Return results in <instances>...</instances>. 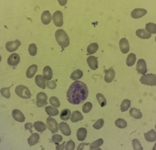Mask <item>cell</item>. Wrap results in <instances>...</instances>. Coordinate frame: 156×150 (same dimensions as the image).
Segmentation results:
<instances>
[{"label":"cell","instance_id":"836d02e7","mask_svg":"<svg viewBox=\"0 0 156 150\" xmlns=\"http://www.w3.org/2000/svg\"><path fill=\"white\" fill-rule=\"evenodd\" d=\"M130 104H131V102H130V99H124L123 101L122 102L120 106V110L122 112H125L128 110V109L130 107Z\"/></svg>","mask_w":156,"mask_h":150},{"label":"cell","instance_id":"681fc988","mask_svg":"<svg viewBox=\"0 0 156 150\" xmlns=\"http://www.w3.org/2000/svg\"><path fill=\"white\" fill-rule=\"evenodd\" d=\"M90 145V143H81V144L79 145V146L77 147V149L78 150H82L83 149L84 147L85 146V145Z\"/></svg>","mask_w":156,"mask_h":150},{"label":"cell","instance_id":"d4e9b609","mask_svg":"<svg viewBox=\"0 0 156 150\" xmlns=\"http://www.w3.org/2000/svg\"><path fill=\"white\" fill-rule=\"evenodd\" d=\"M34 128L37 130V131H39V132H41V133L43 132V131H45L48 128L47 124H45V123H43L42 121L34 122Z\"/></svg>","mask_w":156,"mask_h":150},{"label":"cell","instance_id":"bcb514c9","mask_svg":"<svg viewBox=\"0 0 156 150\" xmlns=\"http://www.w3.org/2000/svg\"><path fill=\"white\" fill-rule=\"evenodd\" d=\"M46 86L50 90H54V89L56 88V83L55 81H47L46 83Z\"/></svg>","mask_w":156,"mask_h":150},{"label":"cell","instance_id":"9c48e42d","mask_svg":"<svg viewBox=\"0 0 156 150\" xmlns=\"http://www.w3.org/2000/svg\"><path fill=\"white\" fill-rule=\"evenodd\" d=\"M20 60H21V58H20L19 54H17V53H13L8 58L7 63L9 66H12V67H16L17 65L19 64Z\"/></svg>","mask_w":156,"mask_h":150},{"label":"cell","instance_id":"83f0119b","mask_svg":"<svg viewBox=\"0 0 156 150\" xmlns=\"http://www.w3.org/2000/svg\"><path fill=\"white\" fill-rule=\"evenodd\" d=\"M45 112L47 113V115H49V116H57L59 113L56 107H53L52 106H47L45 107Z\"/></svg>","mask_w":156,"mask_h":150},{"label":"cell","instance_id":"ba28073f","mask_svg":"<svg viewBox=\"0 0 156 150\" xmlns=\"http://www.w3.org/2000/svg\"><path fill=\"white\" fill-rule=\"evenodd\" d=\"M21 44V43L19 40H16L13 41H8L6 44V49L9 52H13V51H17Z\"/></svg>","mask_w":156,"mask_h":150},{"label":"cell","instance_id":"f35d334b","mask_svg":"<svg viewBox=\"0 0 156 150\" xmlns=\"http://www.w3.org/2000/svg\"><path fill=\"white\" fill-rule=\"evenodd\" d=\"M49 103H51L53 107H56V108L59 107H60V102H59V99L56 96H52L49 99Z\"/></svg>","mask_w":156,"mask_h":150},{"label":"cell","instance_id":"7c38bea8","mask_svg":"<svg viewBox=\"0 0 156 150\" xmlns=\"http://www.w3.org/2000/svg\"><path fill=\"white\" fill-rule=\"evenodd\" d=\"M59 128L61 132H62L64 135H66V136H70V135H71V130H70V126H69V124H68L67 123H66V122H60L59 124Z\"/></svg>","mask_w":156,"mask_h":150},{"label":"cell","instance_id":"484cf974","mask_svg":"<svg viewBox=\"0 0 156 150\" xmlns=\"http://www.w3.org/2000/svg\"><path fill=\"white\" fill-rule=\"evenodd\" d=\"M77 137L79 141H84L87 137V129L85 128H80L77 131Z\"/></svg>","mask_w":156,"mask_h":150},{"label":"cell","instance_id":"e0dca14e","mask_svg":"<svg viewBox=\"0 0 156 150\" xmlns=\"http://www.w3.org/2000/svg\"><path fill=\"white\" fill-rule=\"evenodd\" d=\"M41 19H42V22L43 23V24L48 25L50 23V22L53 20V17H52L51 13H49V11L48 10H45L43 13H42V17H41Z\"/></svg>","mask_w":156,"mask_h":150},{"label":"cell","instance_id":"9a60e30c","mask_svg":"<svg viewBox=\"0 0 156 150\" xmlns=\"http://www.w3.org/2000/svg\"><path fill=\"white\" fill-rule=\"evenodd\" d=\"M147 14V10L145 9H135L131 12V17L134 19H138L144 17Z\"/></svg>","mask_w":156,"mask_h":150},{"label":"cell","instance_id":"c3c4849f","mask_svg":"<svg viewBox=\"0 0 156 150\" xmlns=\"http://www.w3.org/2000/svg\"><path fill=\"white\" fill-rule=\"evenodd\" d=\"M65 144H66V142L62 143V144L60 145H56V150H63L64 148H65Z\"/></svg>","mask_w":156,"mask_h":150},{"label":"cell","instance_id":"d6a6232c","mask_svg":"<svg viewBox=\"0 0 156 150\" xmlns=\"http://www.w3.org/2000/svg\"><path fill=\"white\" fill-rule=\"evenodd\" d=\"M98 44L97 43H92L88 45V47L87 48V51L89 54H93L98 51Z\"/></svg>","mask_w":156,"mask_h":150},{"label":"cell","instance_id":"7402d4cb","mask_svg":"<svg viewBox=\"0 0 156 150\" xmlns=\"http://www.w3.org/2000/svg\"><path fill=\"white\" fill-rule=\"evenodd\" d=\"M145 139L148 142H153L156 141V132L154 129H151V131H148L147 133H145Z\"/></svg>","mask_w":156,"mask_h":150},{"label":"cell","instance_id":"74e56055","mask_svg":"<svg viewBox=\"0 0 156 150\" xmlns=\"http://www.w3.org/2000/svg\"><path fill=\"white\" fill-rule=\"evenodd\" d=\"M1 94L6 99H10L11 94H10V87H5L1 89Z\"/></svg>","mask_w":156,"mask_h":150},{"label":"cell","instance_id":"6da1fadb","mask_svg":"<svg viewBox=\"0 0 156 150\" xmlns=\"http://www.w3.org/2000/svg\"><path fill=\"white\" fill-rule=\"evenodd\" d=\"M88 88L86 84L77 80L70 85L66 93V98L69 103L73 105H78L83 103L88 96Z\"/></svg>","mask_w":156,"mask_h":150},{"label":"cell","instance_id":"3957f363","mask_svg":"<svg viewBox=\"0 0 156 150\" xmlns=\"http://www.w3.org/2000/svg\"><path fill=\"white\" fill-rule=\"evenodd\" d=\"M15 93L17 96L23 99H30L31 97L30 91L27 86L24 85H19L15 88Z\"/></svg>","mask_w":156,"mask_h":150},{"label":"cell","instance_id":"b9f144b4","mask_svg":"<svg viewBox=\"0 0 156 150\" xmlns=\"http://www.w3.org/2000/svg\"><path fill=\"white\" fill-rule=\"evenodd\" d=\"M91 109H92V103L91 102H87L82 107V111H83L84 113L87 114V113L90 112L91 111Z\"/></svg>","mask_w":156,"mask_h":150},{"label":"cell","instance_id":"8fae6325","mask_svg":"<svg viewBox=\"0 0 156 150\" xmlns=\"http://www.w3.org/2000/svg\"><path fill=\"white\" fill-rule=\"evenodd\" d=\"M87 62H88L89 67L91 68V69H92V70L98 69V58H97V57L91 55L90 57H88V58H87Z\"/></svg>","mask_w":156,"mask_h":150},{"label":"cell","instance_id":"1f68e13d","mask_svg":"<svg viewBox=\"0 0 156 150\" xmlns=\"http://www.w3.org/2000/svg\"><path fill=\"white\" fill-rule=\"evenodd\" d=\"M136 59H137V56H136L135 54L131 53V54H129L127 58H126V65H127V66H134V63L136 62Z\"/></svg>","mask_w":156,"mask_h":150},{"label":"cell","instance_id":"8d00e7d4","mask_svg":"<svg viewBox=\"0 0 156 150\" xmlns=\"http://www.w3.org/2000/svg\"><path fill=\"white\" fill-rule=\"evenodd\" d=\"M115 124H116V126L119 128H126V126H127V122H126L124 119L119 118V119H117V120L116 121Z\"/></svg>","mask_w":156,"mask_h":150},{"label":"cell","instance_id":"5bb4252c","mask_svg":"<svg viewBox=\"0 0 156 150\" xmlns=\"http://www.w3.org/2000/svg\"><path fill=\"white\" fill-rule=\"evenodd\" d=\"M12 116L14 120L18 122H24L25 121V117L24 114L17 109H15L12 111Z\"/></svg>","mask_w":156,"mask_h":150},{"label":"cell","instance_id":"ee69618b","mask_svg":"<svg viewBox=\"0 0 156 150\" xmlns=\"http://www.w3.org/2000/svg\"><path fill=\"white\" fill-rule=\"evenodd\" d=\"M52 141H53L55 144L58 145L59 143L61 142L62 141V137L59 135H54L53 137H52Z\"/></svg>","mask_w":156,"mask_h":150},{"label":"cell","instance_id":"7bdbcfd3","mask_svg":"<svg viewBox=\"0 0 156 150\" xmlns=\"http://www.w3.org/2000/svg\"><path fill=\"white\" fill-rule=\"evenodd\" d=\"M103 125H104V120L101 118V119H98V120L94 123L93 127H94V128H95V129L99 130L103 127Z\"/></svg>","mask_w":156,"mask_h":150},{"label":"cell","instance_id":"4fadbf2b","mask_svg":"<svg viewBox=\"0 0 156 150\" xmlns=\"http://www.w3.org/2000/svg\"><path fill=\"white\" fill-rule=\"evenodd\" d=\"M119 48L123 54H126L130 51V44H129V41L126 38H122L119 41Z\"/></svg>","mask_w":156,"mask_h":150},{"label":"cell","instance_id":"d6986e66","mask_svg":"<svg viewBox=\"0 0 156 150\" xmlns=\"http://www.w3.org/2000/svg\"><path fill=\"white\" fill-rule=\"evenodd\" d=\"M83 119H84V116L82 115V114H81L79 111H74L71 114L70 121H71V122H73V123H75V122L82 121Z\"/></svg>","mask_w":156,"mask_h":150},{"label":"cell","instance_id":"ffe728a7","mask_svg":"<svg viewBox=\"0 0 156 150\" xmlns=\"http://www.w3.org/2000/svg\"><path fill=\"white\" fill-rule=\"evenodd\" d=\"M38 71V66L37 65H31L30 67L27 69L26 72V76L28 78V79H31L34 76L35 73Z\"/></svg>","mask_w":156,"mask_h":150},{"label":"cell","instance_id":"603a6c76","mask_svg":"<svg viewBox=\"0 0 156 150\" xmlns=\"http://www.w3.org/2000/svg\"><path fill=\"white\" fill-rule=\"evenodd\" d=\"M136 35L141 39H149L151 37V34L147 32L145 29H139L136 31Z\"/></svg>","mask_w":156,"mask_h":150},{"label":"cell","instance_id":"7a4b0ae2","mask_svg":"<svg viewBox=\"0 0 156 150\" xmlns=\"http://www.w3.org/2000/svg\"><path fill=\"white\" fill-rule=\"evenodd\" d=\"M55 37H56V39L58 44L60 47H62V48L68 47L69 44H70V38H69V36L67 35L66 31L62 30V29L57 30L56 31V34H55Z\"/></svg>","mask_w":156,"mask_h":150},{"label":"cell","instance_id":"f546056e","mask_svg":"<svg viewBox=\"0 0 156 150\" xmlns=\"http://www.w3.org/2000/svg\"><path fill=\"white\" fill-rule=\"evenodd\" d=\"M82 76H83V72L81 71V69H77L72 72L71 75H70V79L74 81H77L81 79Z\"/></svg>","mask_w":156,"mask_h":150},{"label":"cell","instance_id":"f6af8a7d","mask_svg":"<svg viewBox=\"0 0 156 150\" xmlns=\"http://www.w3.org/2000/svg\"><path fill=\"white\" fill-rule=\"evenodd\" d=\"M75 148V143L72 140L68 141L66 144V150H73Z\"/></svg>","mask_w":156,"mask_h":150},{"label":"cell","instance_id":"5b68a950","mask_svg":"<svg viewBox=\"0 0 156 150\" xmlns=\"http://www.w3.org/2000/svg\"><path fill=\"white\" fill-rule=\"evenodd\" d=\"M47 99L48 96L47 95L43 92L38 93L36 96V105L38 107H42L44 106L47 105Z\"/></svg>","mask_w":156,"mask_h":150},{"label":"cell","instance_id":"d590c367","mask_svg":"<svg viewBox=\"0 0 156 150\" xmlns=\"http://www.w3.org/2000/svg\"><path fill=\"white\" fill-rule=\"evenodd\" d=\"M96 98H97V99H98V103H99L101 107H103L106 106V104H107V100H106L105 97L102 95V93L97 94V95H96Z\"/></svg>","mask_w":156,"mask_h":150},{"label":"cell","instance_id":"f1b7e54d","mask_svg":"<svg viewBox=\"0 0 156 150\" xmlns=\"http://www.w3.org/2000/svg\"><path fill=\"white\" fill-rule=\"evenodd\" d=\"M60 118L62 121H68L71 117V111L69 109H63L60 112Z\"/></svg>","mask_w":156,"mask_h":150},{"label":"cell","instance_id":"ac0fdd59","mask_svg":"<svg viewBox=\"0 0 156 150\" xmlns=\"http://www.w3.org/2000/svg\"><path fill=\"white\" fill-rule=\"evenodd\" d=\"M46 79L44 78L43 75H38L35 76V83L36 85L42 89H45L46 88Z\"/></svg>","mask_w":156,"mask_h":150},{"label":"cell","instance_id":"277c9868","mask_svg":"<svg viewBox=\"0 0 156 150\" xmlns=\"http://www.w3.org/2000/svg\"><path fill=\"white\" fill-rule=\"evenodd\" d=\"M140 82L144 85H148V86H155L156 75L152 73L144 74V75L141 77Z\"/></svg>","mask_w":156,"mask_h":150},{"label":"cell","instance_id":"7dc6e473","mask_svg":"<svg viewBox=\"0 0 156 150\" xmlns=\"http://www.w3.org/2000/svg\"><path fill=\"white\" fill-rule=\"evenodd\" d=\"M34 127V124H32L31 123H27V124H25L24 125V128L26 130H29V131H30V133H33V131H32V128Z\"/></svg>","mask_w":156,"mask_h":150},{"label":"cell","instance_id":"cb8c5ba5","mask_svg":"<svg viewBox=\"0 0 156 150\" xmlns=\"http://www.w3.org/2000/svg\"><path fill=\"white\" fill-rule=\"evenodd\" d=\"M43 76L47 81H50L53 76V72L49 66H45L43 69Z\"/></svg>","mask_w":156,"mask_h":150},{"label":"cell","instance_id":"8992f818","mask_svg":"<svg viewBox=\"0 0 156 150\" xmlns=\"http://www.w3.org/2000/svg\"><path fill=\"white\" fill-rule=\"evenodd\" d=\"M46 121H47V124H47L49 131H51L53 134L56 133L57 131H59V124L55 120L54 118H52V117H49L46 119Z\"/></svg>","mask_w":156,"mask_h":150},{"label":"cell","instance_id":"60d3db41","mask_svg":"<svg viewBox=\"0 0 156 150\" xmlns=\"http://www.w3.org/2000/svg\"><path fill=\"white\" fill-rule=\"evenodd\" d=\"M132 145H133V148L136 150H142L143 149V147L141 145V144L140 143L139 140L137 139H134V140L132 141Z\"/></svg>","mask_w":156,"mask_h":150},{"label":"cell","instance_id":"e575fe53","mask_svg":"<svg viewBox=\"0 0 156 150\" xmlns=\"http://www.w3.org/2000/svg\"><path fill=\"white\" fill-rule=\"evenodd\" d=\"M104 143V141L102 139H98V140L94 141V142H93L91 144H90V148L91 149H98L99 148V147L102 145H103Z\"/></svg>","mask_w":156,"mask_h":150},{"label":"cell","instance_id":"f907efd6","mask_svg":"<svg viewBox=\"0 0 156 150\" xmlns=\"http://www.w3.org/2000/svg\"><path fill=\"white\" fill-rule=\"evenodd\" d=\"M58 2L59 3V5H61V6H65V5L67 3V0H59Z\"/></svg>","mask_w":156,"mask_h":150},{"label":"cell","instance_id":"52a82bcc","mask_svg":"<svg viewBox=\"0 0 156 150\" xmlns=\"http://www.w3.org/2000/svg\"><path fill=\"white\" fill-rule=\"evenodd\" d=\"M53 20L55 26H62L63 25V16L62 12L59 10L55 12L53 16Z\"/></svg>","mask_w":156,"mask_h":150},{"label":"cell","instance_id":"4316f807","mask_svg":"<svg viewBox=\"0 0 156 150\" xmlns=\"http://www.w3.org/2000/svg\"><path fill=\"white\" fill-rule=\"evenodd\" d=\"M130 115L134 118V119H141L142 118V113L137 108H134V107H132L130 110Z\"/></svg>","mask_w":156,"mask_h":150},{"label":"cell","instance_id":"ab89813d","mask_svg":"<svg viewBox=\"0 0 156 150\" xmlns=\"http://www.w3.org/2000/svg\"><path fill=\"white\" fill-rule=\"evenodd\" d=\"M28 51L30 55L31 56H35L37 54V46L34 44H30L28 47Z\"/></svg>","mask_w":156,"mask_h":150},{"label":"cell","instance_id":"2e32d148","mask_svg":"<svg viewBox=\"0 0 156 150\" xmlns=\"http://www.w3.org/2000/svg\"><path fill=\"white\" fill-rule=\"evenodd\" d=\"M115 76H116V72H115V70L113 69V68H110L109 69H108L106 71L105 74V81L106 83H110L113 79H115Z\"/></svg>","mask_w":156,"mask_h":150},{"label":"cell","instance_id":"44dd1931","mask_svg":"<svg viewBox=\"0 0 156 150\" xmlns=\"http://www.w3.org/2000/svg\"><path fill=\"white\" fill-rule=\"evenodd\" d=\"M40 139V135L38 133H32L27 140V143L30 146H33L38 142Z\"/></svg>","mask_w":156,"mask_h":150},{"label":"cell","instance_id":"4dcf8cb0","mask_svg":"<svg viewBox=\"0 0 156 150\" xmlns=\"http://www.w3.org/2000/svg\"><path fill=\"white\" fill-rule=\"evenodd\" d=\"M146 27V31L148 32L151 34H156V25L155 23H148L145 26Z\"/></svg>","mask_w":156,"mask_h":150},{"label":"cell","instance_id":"30bf717a","mask_svg":"<svg viewBox=\"0 0 156 150\" xmlns=\"http://www.w3.org/2000/svg\"><path fill=\"white\" fill-rule=\"evenodd\" d=\"M136 69H137V72L140 74H145L147 72V64H146V62H145L144 59L141 58L139 60L137 61V67H136Z\"/></svg>","mask_w":156,"mask_h":150}]
</instances>
